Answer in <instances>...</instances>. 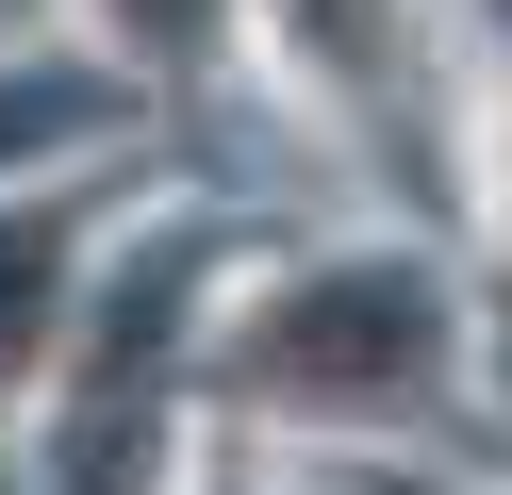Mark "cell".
Here are the masks:
<instances>
[{
	"instance_id": "obj_3",
	"label": "cell",
	"mask_w": 512,
	"mask_h": 495,
	"mask_svg": "<svg viewBox=\"0 0 512 495\" xmlns=\"http://www.w3.org/2000/svg\"><path fill=\"white\" fill-rule=\"evenodd\" d=\"M116 17V50H149V66H199L215 33H232V0H100Z\"/></svg>"
},
{
	"instance_id": "obj_2",
	"label": "cell",
	"mask_w": 512,
	"mask_h": 495,
	"mask_svg": "<svg viewBox=\"0 0 512 495\" xmlns=\"http://www.w3.org/2000/svg\"><path fill=\"white\" fill-rule=\"evenodd\" d=\"M50 330H67V215L17 198V215H0V396L50 363Z\"/></svg>"
},
{
	"instance_id": "obj_1",
	"label": "cell",
	"mask_w": 512,
	"mask_h": 495,
	"mask_svg": "<svg viewBox=\"0 0 512 495\" xmlns=\"http://www.w3.org/2000/svg\"><path fill=\"white\" fill-rule=\"evenodd\" d=\"M446 380V297L413 264H298V281L248 314V396L281 413H397V396Z\"/></svg>"
}]
</instances>
